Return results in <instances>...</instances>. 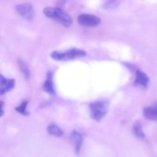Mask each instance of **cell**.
Instances as JSON below:
<instances>
[{
  "label": "cell",
  "mask_w": 157,
  "mask_h": 157,
  "mask_svg": "<svg viewBox=\"0 0 157 157\" xmlns=\"http://www.w3.org/2000/svg\"><path fill=\"white\" fill-rule=\"evenodd\" d=\"M43 13L46 17L58 22L67 28L72 25L73 21L70 15L60 8L46 7L43 10Z\"/></svg>",
  "instance_id": "1"
},
{
  "label": "cell",
  "mask_w": 157,
  "mask_h": 157,
  "mask_svg": "<svg viewBox=\"0 0 157 157\" xmlns=\"http://www.w3.org/2000/svg\"><path fill=\"white\" fill-rule=\"evenodd\" d=\"M87 55L86 51L77 48H72L65 51H55L50 56L57 61H66L83 57Z\"/></svg>",
  "instance_id": "2"
},
{
  "label": "cell",
  "mask_w": 157,
  "mask_h": 157,
  "mask_svg": "<svg viewBox=\"0 0 157 157\" xmlns=\"http://www.w3.org/2000/svg\"><path fill=\"white\" fill-rule=\"evenodd\" d=\"M109 108V102L106 101H98L91 103L89 105L90 116L97 122L105 117Z\"/></svg>",
  "instance_id": "3"
},
{
  "label": "cell",
  "mask_w": 157,
  "mask_h": 157,
  "mask_svg": "<svg viewBox=\"0 0 157 157\" xmlns=\"http://www.w3.org/2000/svg\"><path fill=\"white\" fill-rule=\"evenodd\" d=\"M78 23L80 25L86 27H95L101 22L100 18L93 14L83 13L78 17Z\"/></svg>",
  "instance_id": "4"
},
{
  "label": "cell",
  "mask_w": 157,
  "mask_h": 157,
  "mask_svg": "<svg viewBox=\"0 0 157 157\" xmlns=\"http://www.w3.org/2000/svg\"><path fill=\"white\" fill-rule=\"evenodd\" d=\"M16 12L21 17L28 20H32L34 15L33 5L29 3H23L15 6Z\"/></svg>",
  "instance_id": "5"
},
{
  "label": "cell",
  "mask_w": 157,
  "mask_h": 157,
  "mask_svg": "<svg viewBox=\"0 0 157 157\" xmlns=\"http://www.w3.org/2000/svg\"><path fill=\"white\" fill-rule=\"evenodd\" d=\"M0 94L1 95L11 90L15 86V80L14 79L7 78L2 74L0 76Z\"/></svg>",
  "instance_id": "6"
},
{
  "label": "cell",
  "mask_w": 157,
  "mask_h": 157,
  "mask_svg": "<svg viewBox=\"0 0 157 157\" xmlns=\"http://www.w3.org/2000/svg\"><path fill=\"white\" fill-rule=\"evenodd\" d=\"M70 137L74 145L75 152L77 155H79L84 139V135L77 130H74L71 132Z\"/></svg>",
  "instance_id": "7"
},
{
  "label": "cell",
  "mask_w": 157,
  "mask_h": 157,
  "mask_svg": "<svg viewBox=\"0 0 157 157\" xmlns=\"http://www.w3.org/2000/svg\"><path fill=\"white\" fill-rule=\"evenodd\" d=\"M149 82V78L146 73L140 70L136 71V78L134 85L140 88H147Z\"/></svg>",
  "instance_id": "8"
},
{
  "label": "cell",
  "mask_w": 157,
  "mask_h": 157,
  "mask_svg": "<svg viewBox=\"0 0 157 157\" xmlns=\"http://www.w3.org/2000/svg\"><path fill=\"white\" fill-rule=\"evenodd\" d=\"M43 90L44 91L49 94H55L54 82H53V73L52 71H49L47 74L46 79L43 84Z\"/></svg>",
  "instance_id": "9"
},
{
  "label": "cell",
  "mask_w": 157,
  "mask_h": 157,
  "mask_svg": "<svg viewBox=\"0 0 157 157\" xmlns=\"http://www.w3.org/2000/svg\"><path fill=\"white\" fill-rule=\"evenodd\" d=\"M143 113L147 119L157 121V102L151 106L145 107Z\"/></svg>",
  "instance_id": "10"
},
{
  "label": "cell",
  "mask_w": 157,
  "mask_h": 157,
  "mask_svg": "<svg viewBox=\"0 0 157 157\" xmlns=\"http://www.w3.org/2000/svg\"><path fill=\"white\" fill-rule=\"evenodd\" d=\"M132 130L134 135L138 138L142 139L145 137V134L143 132L142 125L140 120H137L134 122Z\"/></svg>",
  "instance_id": "11"
},
{
  "label": "cell",
  "mask_w": 157,
  "mask_h": 157,
  "mask_svg": "<svg viewBox=\"0 0 157 157\" xmlns=\"http://www.w3.org/2000/svg\"><path fill=\"white\" fill-rule=\"evenodd\" d=\"M47 131L49 135L57 137L62 136L64 134L61 128L54 124H50L48 126Z\"/></svg>",
  "instance_id": "12"
},
{
  "label": "cell",
  "mask_w": 157,
  "mask_h": 157,
  "mask_svg": "<svg viewBox=\"0 0 157 157\" xmlns=\"http://www.w3.org/2000/svg\"><path fill=\"white\" fill-rule=\"evenodd\" d=\"M17 64L25 78L26 80L29 79L30 77V71L26 62L23 59H19L17 60Z\"/></svg>",
  "instance_id": "13"
},
{
  "label": "cell",
  "mask_w": 157,
  "mask_h": 157,
  "mask_svg": "<svg viewBox=\"0 0 157 157\" xmlns=\"http://www.w3.org/2000/svg\"><path fill=\"white\" fill-rule=\"evenodd\" d=\"M28 103L29 101L27 100H25L23 101L21 104L15 108L16 112L24 116L29 115L30 113L26 110V107L28 105Z\"/></svg>",
  "instance_id": "14"
},
{
  "label": "cell",
  "mask_w": 157,
  "mask_h": 157,
  "mask_svg": "<svg viewBox=\"0 0 157 157\" xmlns=\"http://www.w3.org/2000/svg\"><path fill=\"white\" fill-rule=\"evenodd\" d=\"M120 2L117 1H110L105 2L104 4L103 7L106 10H113L118 7Z\"/></svg>",
  "instance_id": "15"
},
{
  "label": "cell",
  "mask_w": 157,
  "mask_h": 157,
  "mask_svg": "<svg viewBox=\"0 0 157 157\" xmlns=\"http://www.w3.org/2000/svg\"><path fill=\"white\" fill-rule=\"evenodd\" d=\"M4 103L1 101V117L4 115Z\"/></svg>",
  "instance_id": "16"
}]
</instances>
